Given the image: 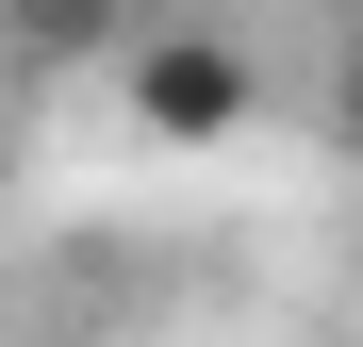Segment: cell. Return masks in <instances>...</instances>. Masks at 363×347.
<instances>
[{"instance_id": "6da1fadb", "label": "cell", "mask_w": 363, "mask_h": 347, "mask_svg": "<svg viewBox=\"0 0 363 347\" xmlns=\"http://www.w3.org/2000/svg\"><path fill=\"white\" fill-rule=\"evenodd\" d=\"M248 99H264V67L231 33H133V116L165 149H215V133H248Z\"/></svg>"}, {"instance_id": "7a4b0ae2", "label": "cell", "mask_w": 363, "mask_h": 347, "mask_svg": "<svg viewBox=\"0 0 363 347\" xmlns=\"http://www.w3.org/2000/svg\"><path fill=\"white\" fill-rule=\"evenodd\" d=\"M0 33H17L33 67H116V50H133V0H0Z\"/></svg>"}]
</instances>
